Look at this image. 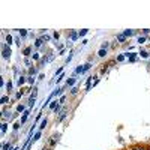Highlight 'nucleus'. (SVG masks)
I'll list each match as a JSON object with an SVG mask.
<instances>
[{
	"mask_svg": "<svg viewBox=\"0 0 150 150\" xmlns=\"http://www.w3.org/2000/svg\"><path fill=\"white\" fill-rule=\"evenodd\" d=\"M11 56V50H8L6 47H3V57H9Z\"/></svg>",
	"mask_w": 150,
	"mask_h": 150,
	"instance_id": "nucleus-1",
	"label": "nucleus"
},
{
	"mask_svg": "<svg viewBox=\"0 0 150 150\" xmlns=\"http://www.w3.org/2000/svg\"><path fill=\"white\" fill-rule=\"evenodd\" d=\"M45 126H47V119H45V120H42V123H41V129H44Z\"/></svg>",
	"mask_w": 150,
	"mask_h": 150,
	"instance_id": "nucleus-2",
	"label": "nucleus"
},
{
	"mask_svg": "<svg viewBox=\"0 0 150 150\" xmlns=\"http://www.w3.org/2000/svg\"><path fill=\"white\" fill-rule=\"evenodd\" d=\"M65 116H66V111H63V112H62V114H60V117H59V120H63V119H65Z\"/></svg>",
	"mask_w": 150,
	"mask_h": 150,
	"instance_id": "nucleus-3",
	"label": "nucleus"
},
{
	"mask_svg": "<svg viewBox=\"0 0 150 150\" xmlns=\"http://www.w3.org/2000/svg\"><path fill=\"white\" fill-rule=\"evenodd\" d=\"M132 33H134V32H132V30H126V32H125V33H123V35H125V36H131V35H132Z\"/></svg>",
	"mask_w": 150,
	"mask_h": 150,
	"instance_id": "nucleus-4",
	"label": "nucleus"
},
{
	"mask_svg": "<svg viewBox=\"0 0 150 150\" xmlns=\"http://www.w3.org/2000/svg\"><path fill=\"white\" fill-rule=\"evenodd\" d=\"M99 56H101V57H104V56H105V50H104V48L101 50V51H99Z\"/></svg>",
	"mask_w": 150,
	"mask_h": 150,
	"instance_id": "nucleus-5",
	"label": "nucleus"
},
{
	"mask_svg": "<svg viewBox=\"0 0 150 150\" xmlns=\"http://www.w3.org/2000/svg\"><path fill=\"white\" fill-rule=\"evenodd\" d=\"M74 83H75V80H74V78H71V80H68V86H72Z\"/></svg>",
	"mask_w": 150,
	"mask_h": 150,
	"instance_id": "nucleus-6",
	"label": "nucleus"
},
{
	"mask_svg": "<svg viewBox=\"0 0 150 150\" xmlns=\"http://www.w3.org/2000/svg\"><path fill=\"white\" fill-rule=\"evenodd\" d=\"M86 33H87V29H84V30H81V32H80V36H84Z\"/></svg>",
	"mask_w": 150,
	"mask_h": 150,
	"instance_id": "nucleus-7",
	"label": "nucleus"
},
{
	"mask_svg": "<svg viewBox=\"0 0 150 150\" xmlns=\"http://www.w3.org/2000/svg\"><path fill=\"white\" fill-rule=\"evenodd\" d=\"M144 41H146V38H144V36H141V38H140V39H138V42H140V44H143Z\"/></svg>",
	"mask_w": 150,
	"mask_h": 150,
	"instance_id": "nucleus-8",
	"label": "nucleus"
},
{
	"mask_svg": "<svg viewBox=\"0 0 150 150\" xmlns=\"http://www.w3.org/2000/svg\"><path fill=\"white\" fill-rule=\"evenodd\" d=\"M6 102H8V98L3 96V98H2V104H6Z\"/></svg>",
	"mask_w": 150,
	"mask_h": 150,
	"instance_id": "nucleus-9",
	"label": "nucleus"
},
{
	"mask_svg": "<svg viewBox=\"0 0 150 150\" xmlns=\"http://www.w3.org/2000/svg\"><path fill=\"white\" fill-rule=\"evenodd\" d=\"M119 41H120V42L125 41V35H120V36H119Z\"/></svg>",
	"mask_w": 150,
	"mask_h": 150,
	"instance_id": "nucleus-10",
	"label": "nucleus"
},
{
	"mask_svg": "<svg viewBox=\"0 0 150 150\" xmlns=\"http://www.w3.org/2000/svg\"><path fill=\"white\" fill-rule=\"evenodd\" d=\"M2 132H3V134L6 132V125H2Z\"/></svg>",
	"mask_w": 150,
	"mask_h": 150,
	"instance_id": "nucleus-11",
	"label": "nucleus"
},
{
	"mask_svg": "<svg viewBox=\"0 0 150 150\" xmlns=\"http://www.w3.org/2000/svg\"><path fill=\"white\" fill-rule=\"evenodd\" d=\"M39 137H41V132H38V134L35 135V138H33V140H38V138H39Z\"/></svg>",
	"mask_w": 150,
	"mask_h": 150,
	"instance_id": "nucleus-12",
	"label": "nucleus"
},
{
	"mask_svg": "<svg viewBox=\"0 0 150 150\" xmlns=\"http://www.w3.org/2000/svg\"><path fill=\"white\" fill-rule=\"evenodd\" d=\"M23 83H24V78H23V77H21V78H20V80H18V84H20V86H21V84H23Z\"/></svg>",
	"mask_w": 150,
	"mask_h": 150,
	"instance_id": "nucleus-13",
	"label": "nucleus"
},
{
	"mask_svg": "<svg viewBox=\"0 0 150 150\" xmlns=\"http://www.w3.org/2000/svg\"><path fill=\"white\" fill-rule=\"evenodd\" d=\"M132 150H144V149H143V147H134Z\"/></svg>",
	"mask_w": 150,
	"mask_h": 150,
	"instance_id": "nucleus-14",
	"label": "nucleus"
}]
</instances>
